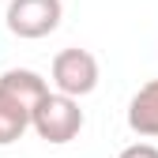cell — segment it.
I'll return each instance as SVG.
<instances>
[{
	"mask_svg": "<svg viewBox=\"0 0 158 158\" xmlns=\"http://www.w3.org/2000/svg\"><path fill=\"white\" fill-rule=\"evenodd\" d=\"M53 87L56 94H64V98H87L94 87H98V60H94V53L87 49H60L53 56Z\"/></svg>",
	"mask_w": 158,
	"mask_h": 158,
	"instance_id": "2",
	"label": "cell"
},
{
	"mask_svg": "<svg viewBox=\"0 0 158 158\" xmlns=\"http://www.w3.org/2000/svg\"><path fill=\"white\" fill-rule=\"evenodd\" d=\"M27 128H30V109H23L15 98H8L0 90V147L19 143Z\"/></svg>",
	"mask_w": 158,
	"mask_h": 158,
	"instance_id": "6",
	"label": "cell"
},
{
	"mask_svg": "<svg viewBox=\"0 0 158 158\" xmlns=\"http://www.w3.org/2000/svg\"><path fill=\"white\" fill-rule=\"evenodd\" d=\"M128 128L139 139H158V79L143 83L128 102Z\"/></svg>",
	"mask_w": 158,
	"mask_h": 158,
	"instance_id": "4",
	"label": "cell"
},
{
	"mask_svg": "<svg viewBox=\"0 0 158 158\" xmlns=\"http://www.w3.org/2000/svg\"><path fill=\"white\" fill-rule=\"evenodd\" d=\"M117 158H158V147L154 143H132V147H124Z\"/></svg>",
	"mask_w": 158,
	"mask_h": 158,
	"instance_id": "7",
	"label": "cell"
},
{
	"mask_svg": "<svg viewBox=\"0 0 158 158\" xmlns=\"http://www.w3.org/2000/svg\"><path fill=\"white\" fill-rule=\"evenodd\" d=\"M64 19V4L60 0H11L4 11V23L15 38H27V42H38V38L53 34Z\"/></svg>",
	"mask_w": 158,
	"mask_h": 158,
	"instance_id": "3",
	"label": "cell"
},
{
	"mask_svg": "<svg viewBox=\"0 0 158 158\" xmlns=\"http://www.w3.org/2000/svg\"><path fill=\"white\" fill-rule=\"evenodd\" d=\"M0 90H4L8 98H15L23 109H34L49 94V83L38 72H30V68H8L4 75H0Z\"/></svg>",
	"mask_w": 158,
	"mask_h": 158,
	"instance_id": "5",
	"label": "cell"
},
{
	"mask_svg": "<svg viewBox=\"0 0 158 158\" xmlns=\"http://www.w3.org/2000/svg\"><path fill=\"white\" fill-rule=\"evenodd\" d=\"M83 109H79L75 98H64V94H56L49 90L42 102H38L30 109V128L38 132V139H45V143H72L79 132H83Z\"/></svg>",
	"mask_w": 158,
	"mask_h": 158,
	"instance_id": "1",
	"label": "cell"
}]
</instances>
